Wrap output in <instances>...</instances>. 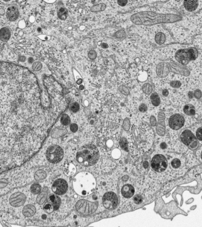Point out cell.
<instances>
[{"label": "cell", "mask_w": 202, "mask_h": 227, "mask_svg": "<svg viewBox=\"0 0 202 227\" xmlns=\"http://www.w3.org/2000/svg\"><path fill=\"white\" fill-rule=\"evenodd\" d=\"M73 184L75 191L82 196L91 194L96 186L95 178L92 174L87 172H82L77 174Z\"/></svg>", "instance_id": "2"}, {"label": "cell", "mask_w": 202, "mask_h": 227, "mask_svg": "<svg viewBox=\"0 0 202 227\" xmlns=\"http://www.w3.org/2000/svg\"><path fill=\"white\" fill-rule=\"evenodd\" d=\"M79 109L80 106L78 102H72L69 105V110L71 112L76 113L79 111Z\"/></svg>", "instance_id": "24"}, {"label": "cell", "mask_w": 202, "mask_h": 227, "mask_svg": "<svg viewBox=\"0 0 202 227\" xmlns=\"http://www.w3.org/2000/svg\"><path fill=\"white\" fill-rule=\"evenodd\" d=\"M42 91L32 72L1 62V167L21 166L42 147L51 128L69 106L63 87L53 78Z\"/></svg>", "instance_id": "1"}, {"label": "cell", "mask_w": 202, "mask_h": 227, "mask_svg": "<svg viewBox=\"0 0 202 227\" xmlns=\"http://www.w3.org/2000/svg\"><path fill=\"white\" fill-rule=\"evenodd\" d=\"M31 191L32 193L34 194H38L41 191V187L38 183H34L31 187Z\"/></svg>", "instance_id": "29"}, {"label": "cell", "mask_w": 202, "mask_h": 227, "mask_svg": "<svg viewBox=\"0 0 202 227\" xmlns=\"http://www.w3.org/2000/svg\"><path fill=\"white\" fill-rule=\"evenodd\" d=\"M63 150L60 146L53 144L49 146L46 151L47 160L52 163L56 164L63 159L64 157Z\"/></svg>", "instance_id": "5"}, {"label": "cell", "mask_w": 202, "mask_h": 227, "mask_svg": "<svg viewBox=\"0 0 202 227\" xmlns=\"http://www.w3.org/2000/svg\"><path fill=\"white\" fill-rule=\"evenodd\" d=\"M184 121L183 116L180 114H176L170 118L168 124L172 129L178 130L183 126Z\"/></svg>", "instance_id": "12"}, {"label": "cell", "mask_w": 202, "mask_h": 227, "mask_svg": "<svg viewBox=\"0 0 202 227\" xmlns=\"http://www.w3.org/2000/svg\"><path fill=\"white\" fill-rule=\"evenodd\" d=\"M10 33L9 30L6 28L1 29L0 32V38L1 41L6 42L9 39Z\"/></svg>", "instance_id": "20"}, {"label": "cell", "mask_w": 202, "mask_h": 227, "mask_svg": "<svg viewBox=\"0 0 202 227\" xmlns=\"http://www.w3.org/2000/svg\"><path fill=\"white\" fill-rule=\"evenodd\" d=\"M120 143L121 147L122 148L124 149L126 151L128 150V142L125 139L123 138V139L121 140Z\"/></svg>", "instance_id": "34"}, {"label": "cell", "mask_w": 202, "mask_h": 227, "mask_svg": "<svg viewBox=\"0 0 202 227\" xmlns=\"http://www.w3.org/2000/svg\"><path fill=\"white\" fill-rule=\"evenodd\" d=\"M58 15L59 18L62 20H65L67 16V11L66 9L62 8L59 10Z\"/></svg>", "instance_id": "26"}, {"label": "cell", "mask_w": 202, "mask_h": 227, "mask_svg": "<svg viewBox=\"0 0 202 227\" xmlns=\"http://www.w3.org/2000/svg\"><path fill=\"white\" fill-rule=\"evenodd\" d=\"M168 90L166 89L163 90L162 92V94L163 96H167L168 95Z\"/></svg>", "instance_id": "44"}, {"label": "cell", "mask_w": 202, "mask_h": 227, "mask_svg": "<svg viewBox=\"0 0 202 227\" xmlns=\"http://www.w3.org/2000/svg\"><path fill=\"white\" fill-rule=\"evenodd\" d=\"M147 110V106L145 104H142L141 105L140 107V111L142 112H144Z\"/></svg>", "instance_id": "42"}, {"label": "cell", "mask_w": 202, "mask_h": 227, "mask_svg": "<svg viewBox=\"0 0 202 227\" xmlns=\"http://www.w3.org/2000/svg\"><path fill=\"white\" fill-rule=\"evenodd\" d=\"M181 139L184 144L188 146L195 139V137L192 132L187 129L184 131L181 134Z\"/></svg>", "instance_id": "15"}, {"label": "cell", "mask_w": 202, "mask_h": 227, "mask_svg": "<svg viewBox=\"0 0 202 227\" xmlns=\"http://www.w3.org/2000/svg\"><path fill=\"white\" fill-rule=\"evenodd\" d=\"M35 208L33 205H27L24 208L23 213L27 217H30L33 216L35 213Z\"/></svg>", "instance_id": "19"}, {"label": "cell", "mask_w": 202, "mask_h": 227, "mask_svg": "<svg viewBox=\"0 0 202 227\" xmlns=\"http://www.w3.org/2000/svg\"><path fill=\"white\" fill-rule=\"evenodd\" d=\"M165 15L154 13L141 12L133 15L131 17V20L137 25H149L165 22Z\"/></svg>", "instance_id": "4"}, {"label": "cell", "mask_w": 202, "mask_h": 227, "mask_svg": "<svg viewBox=\"0 0 202 227\" xmlns=\"http://www.w3.org/2000/svg\"><path fill=\"white\" fill-rule=\"evenodd\" d=\"M38 30V32H40L41 31V28H38V30Z\"/></svg>", "instance_id": "50"}, {"label": "cell", "mask_w": 202, "mask_h": 227, "mask_svg": "<svg viewBox=\"0 0 202 227\" xmlns=\"http://www.w3.org/2000/svg\"><path fill=\"white\" fill-rule=\"evenodd\" d=\"M70 123L69 124V128L71 131L73 132V133H76L78 130L79 129V127H78V125L77 124V123Z\"/></svg>", "instance_id": "31"}, {"label": "cell", "mask_w": 202, "mask_h": 227, "mask_svg": "<svg viewBox=\"0 0 202 227\" xmlns=\"http://www.w3.org/2000/svg\"><path fill=\"white\" fill-rule=\"evenodd\" d=\"M167 147H168V146H167L166 143H165V142H163L161 143L160 147L162 149H165L167 148Z\"/></svg>", "instance_id": "43"}, {"label": "cell", "mask_w": 202, "mask_h": 227, "mask_svg": "<svg viewBox=\"0 0 202 227\" xmlns=\"http://www.w3.org/2000/svg\"><path fill=\"white\" fill-rule=\"evenodd\" d=\"M100 157V153L96 146L88 144L79 149L76 154L77 161L84 166H91L95 165Z\"/></svg>", "instance_id": "3"}, {"label": "cell", "mask_w": 202, "mask_h": 227, "mask_svg": "<svg viewBox=\"0 0 202 227\" xmlns=\"http://www.w3.org/2000/svg\"><path fill=\"white\" fill-rule=\"evenodd\" d=\"M125 34V33L123 31L120 30L116 33L115 35L117 38H121L124 36Z\"/></svg>", "instance_id": "40"}, {"label": "cell", "mask_w": 202, "mask_h": 227, "mask_svg": "<svg viewBox=\"0 0 202 227\" xmlns=\"http://www.w3.org/2000/svg\"><path fill=\"white\" fill-rule=\"evenodd\" d=\"M42 65L39 62H36L33 64V68L35 71H39L42 68Z\"/></svg>", "instance_id": "35"}, {"label": "cell", "mask_w": 202, "mask_h": 227, "mask_svg": "<svg viewBox=\"0 0 202 227\" xmlns=\"http://www.w3.org/2000/svg\"><path fill=\"white\" fill-rule=\"evenodd\" d=\"M106 8V5L105 4L101 3L95 5L91 8L92 11H103Z\"/></svg>", "instance_id": "28"}, {"label": "cell", "mask_w": 202, "mask_h": 227, "mask_svg": "<svg viewBox=\"0 0 202 227\" xmlns=\"http://www.w3.org/2000/svg\"><path fill=\"white\" fill-rule=\"evenodd\" d=\"M47 202L51 203L53 206L54 210H57L60 206V197L53 194L50 195L47 198Z\"/></svg>", "instance_id": "17"}, {"label": "cell", "mask_w": 202, "mask_h": 227, "mask_svg": "<svg viewBox=\"0 0 202 227\" xmlns=\"http://www.w3.org/2000/svg\"><path fill=\"white\" fill-rule=\"evenodd\" d=\"M97 205L95 203H92L86 201H81L77 205V210L81 213L91 214L95 211L91 208L96 210V208H97Z\"/></svg>", "instance_id": "10"}, {"label": "cell", "mask_w": 202, "mask_h": 227, "mask_svg": "<svg viewBox=\"0 0 202 227\" xmlns=\"http://www.w3.org/2000/svg\"><path fill=\"white\" fill-rule=\"evenodd\" d=\"M150 99L154 106H158L160 103V98L156 93H153L150 96Z\"/></svg>", "instance_id": "25"}, {"label": "cell", "mask_w": 202, "mask_h": 227, "mask_svg": "<svg viewBox=\"0 0 202 227\" xmlns=\"http://www.w3.org/2000/svg\"><path fill=\"white\" fill-rule=\"evenodd\" d=\"M46 195H45V194H42L40 195L38 198H37V201L38 203L40 204H42L43 203V202H45V200H46Z\"/></svg>", "instance_id": "36"}, {"label": "cell", "mask_w": 202, "mask_h": 227, "mask_svg": "<svg viewBox=\"0 0 202 227\" xmlns=\"http://www.w3.org/2000/svg\"><path fill=\"white\" fill-rule=\"evenodd\" d=\"M79 88L81 90H83L84 89V87H83V85H80L79 86Z\"/></svg>", "instance_id": "49"}, {"label": "cell", "mask_w": 202, "mask_h": 227, "mask_svg": "<svg viewBox=\"0 0 202 227\" xmlns=\"http://www.w3.org/2000/svg\"><path fill=\"white\" fill-rule=\"evenodd\" d=\"M155 40L158 44H162L165 42V36L163 33H158L156 36Z\"/></svg>", "instance_id": "23"}, {"label": "cell", "mask_w": 202, "mask_h": 227, "mask_svg": "<svg viewBox=\"0 0 202 227\" xmlns=\"http://www.w3.org/2000/svg\"><path fill=\"white\" fill-rule=\"evenodd\" d=\"M133 200L135 203L137 204H139L143 202V197L141 195L137 194L134 196Z\"/></svg>", "instance_id": "33"}, {"label": "cell", "mask_w": 202, "mask_h": 227, "mask_svg": "<svg viewBox=\"0 0 202 227\" xmlns=\"http://www.w3.org/2000/svg\"><path fill=\"white\" fill-rule=\"evenodd\" d=\"M46 177V173L43 170H39L35 174V179L37 180H42L44 179Z\"/></svg>", "instance_id": "27"}, {"label": "cell", "mask_w": 202, "mask_h": 227, "mask_svg": "<svg viewBox=\"0 0 202 227\" xmlns=\"http://www.w3.org/2000/svg\"><path fill=\"white\" fill-rule=\"evenodd\" d=\"M183 111L185 114L189 116L195 115V108L191 104L186 105L184 107Z\"/></svg>", "instance_id": "22"}, {"label": "cell", "mask_w": 202, "mask_h": 227, "mask_svg": "<svg viewBox=\"0 0 202 227\" xmlns=\"http://www.w3.org/2000/svg\"><path fill=\"white\" fill-rule=\"evenodd\" d=\"M7 19L11 21L16 20L18 18V10L14 6H11L8 9L6 14Z\"/></svg>", "instance_id": "16"}, {"label": "cell", "mask_w": 202, "mask_h": 227, "mask_svg": "<svg viewBox=\"0 0 202 227\" xmlns=\"http://www.w3.org/2000/svg\"><path fill=\"white\" fill-rule=\"evenodd\" d=\"M101 47H102L103 48L107 49L109 47V46L107 44V43H102V44H101Z\"/></svg>", "instance_id": "45"}, {"label": "cell", "mask_w": 202, "mask_h": 227, "mask_svg": "<svg viewBox=\"0 0 202 227\" xmlns=\"http://www.w3.org/2000/svg\"><path fill=\"white\" fill-rule=\"evenodd\" d=\"M82 83V79H79V80H78V81H77V83L78 84H81V83Z\"/></svg>", "instance_id": "48"}, {"label": "cell", "mask_w": 202, "mask_h": 227, "mask_svg": "<svg viewBox=\"0 0 202 227\" xmlns=\"http://www.w3.org/2000/svg\"><path fill=\"white\" fill-rule=\"evenodd\" d=\"M107 191V190H106ZM101 203L105 209L111 210L117 206L118 199L115 189H109L104 194L101 198Z\"/></svg>", "instance_id": "6"}, {"label": "cell", "mask_w": 202, "mask_h": 227, "mask_svg": "<svg viewBox=\"0 0 202 227\" xmlns=\"http://www.w3.org/2000/svg\"><path fill=\"white\" fill-rule=\"evenodd\" d=\"M201 159H202V151L201 153Z\"/></svg>", "instance_id": "51"}, {"label": "cell", "mask_w": 202, "mask_h": 227, "mask_svg": "<svg viewBox=\"0 0 202 227\" xmlns=\"http://www.w3.org/2000/svg\"><path fill=\"white\" fill-rule=\"evenodd\" d=\"M88 56V57L89 58L91 59H95L96 58V56H97V54H96V51L94 50H91L90 51V52H89Z\"/></svg>", "instance_id": "38"}, {"label": "cell", "mask_w": 202, "mask_h": 227, "mask_svg": "<svg viewBox=\"0 0 202 227\" xmlns=\"http://www.w3.org/2000/svg\"><path fill=\"white\" fill-rule=\"evenodd\" d=\"M44 210L47 213H51L53 212L54 210V209L53 208V206L50 203H47L45 204L44 207Z\"/></svg>", "instance_id": "30"}, {"label": "cell", "mask_w": 202, "mask_h": 227, "mask_svg": "<svg viewBox=\"0 0 202 227\" xmlns=\"http://www.w3.org/2000/svg\"><path fill=\"white\" fill-rule=\"evenodd\" d=\"M184 6L188 11H195L199 5V1H184Z\"/></svg>", "instance_id": "18"}, {"label": "cell", "mask_w": 202, "mask_h": 227, "mask_svg": "<svg viewBox=\"0 0 202 227\" xmlns=\"http://www.w3.org/2000/svg\"><path fill=\"white\" fill-rule=\"evenodd\" d=\"M197 55V51L195 48H191L178 51L176 54V57L180 63L186 65L189 61L196 59Z\"/></svg>", "instance_id": "7"}, {"label": "cell", "mask_w": 202, "mask_h": 227, "mask_svg": "<svg viewBox=\"0 0 202 227\" xmlns=\"http://www.w3.org/2000/svg\"><path fill=\"white\" fill-rule=\"evenodd\" d=\"M26 58L25 56H21L19 57V60L21 61H25Z\"/></svg>", "instance_id": "46"}, {"label": "cell", "mask_w": 202, "mask_h": 227, "mask_svg": "<svg viewBox=\"0 0 202 227\" xmlns=\"http://www.w3.org/2000/svg\"><path fill=\"white\" fill-rule=\"evenodd\" d=\"M25 200V196L21 192H17L11 196L10 202L12 206L15 207H19L24 204Z\"/></svg>", "instance_id": "13"}, {"label": "cell", "mask_w": 202, "mask_h": 227, "mask_svg": "<svg viewBox=\"0 0 202 227\" xmlns=\"http://www.w3.org/2000/svg\"><path fill=\"white\" fill-rule=\"evenodd\" d=\"M128 2V1H126V0H124V1H117L118 4L122 6H125Z\"/></svg>", "instance_id": "41"}, {"label": "cell", "mask_w": 202, "mask_h": 227, "mask_svg": "<svg viewBox=\"0 0 202 227\" xmlns=\"http://www.w3.org/2000/svg\"><path fill=\"white\" fill-rule=\"evenodd\" d=\"M196 136L198 140L202 141V128H199L197 130Z\"/></svg>", "instance_id": "37"}, {"label": "cell", "mask_w": 202, "mask_h": 227, "mask_svg": "<svg viewBox=\"0 0 202 227\" xmlns=\"http://www.w3.org/2000/svg\"><path fill=\"white\" fill-rule=\"evenodd\" d=\"M121 192L122 195L125 198H130L134 194V187L130 183H126L122 187Z\"/></svg>", "instance_id": "14"}, {"label": "cell", "mask_w": 202, "mask_h": 227, "mask_svg": "<svg viewBox=\"0 0 202 227\" xmlns=\"http://www.w3.org/2000/svg\"><path fill=\"white\" fill-rule=\"evenodd\" d=\"M29 63H32L33 62V61H34V60H33V58H32L31 57L29 58Z\"/></svg>", "instance_id": "47"}, {"label": "cell", "mask_w": 202, "mask_h": 227, "mask_svg": "<svg viewBox=\"0 0 202 227\" xmlns=\"http://www.w3.org/2000/svg\"><path fill=\"white\" fill-rule=\"evenodd\" d=\"M143 88L144 92L147 94H149V93H151L152 90L151 85L148 84H144Z\"/></svg>", "instance_id": "32"}, {"label": "cell", "mask_w": 202, "mask_h": 227, "mask_svg": "<svg viewBox=\"0 0 202 227\" xmlns=\"http://www.w3.org/2000/svg\"><path fill=\"white\" fill-rule=\"evenodd\" d=\"M170 166L175 172L180 173L185 169V161L182 156L175 155L171 158Z\"/></svg>", "instance_id": "9"}, {"label": "cell", "mask_w": 202, "mask_h": 227, "mask_svg": "<svg viewBox=\"0 0 202 227\" xmlns=\"http://www.w3.org/2000/svg\"><path fill=\"white\" fill-rule=\"evenodd\" d=\"M76 169L73 164H69L66 165L64 168V172L65 174L68 176L73 175L75 173Z\"/></svg>", "instance_id": "21"}, {"label": "cell", "mask_w": 202, "mask_h": 227, "mask_svg": "<svg viewBox=\"0 0 202 227\" xmlns=\"http://www.w3.org/2000/svg\"><path fill=\"white\" fill-rule=\"evenodd\" d=\"M168 166V160L163 155H156L152 159L151 167L154 172H162L166 170Z\"/></svg>", "instance_id": "8"}, {"label": "cell", "mask_w": 202, "mask_h": 227, "mask_svg": "<svg viewBox=\"0 0 202 227\" xmlns=\"http://www.w3.org/2000/svg\"><path fill=\"white\" fill-rule=\"evenodd\" d=\"M171 85L174 88H178L181 87V83L178 81H174L171 83Z\"/></svg>", "instance_id": "39"}, {"label": "cell", "mask_w": 202, "mask_h": 227, "mask_svg": "<svg viewBox=\"0 0 202 227\" xmlns=\"http://www.w3.org/2000/svg\"><path fill=\"white\" fill-rule=\"evenodd\" d=\"M68 188L67 183L62 179H58L55 181L52 185L53 191L59 195L64 194L67 191Z\"/></svg>", "instance_id": "11"}]
</instances>
